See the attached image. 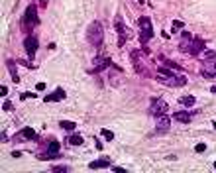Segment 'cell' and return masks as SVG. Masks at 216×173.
I'll return each mask as SVG.
<instances>
[{"mask_svg": "<svg viewBox=\"0 0 216 173\" xmlns=\"http://www.w3.org/2000/svg\"><path fill=\"white\" fill-rule=\"evenodd\" d=\"M138 24H139V41L145 45V43L153 37V24H151V20L147 16H142V18L138 20Z\"/></svg>", "mask_w": 216, "mask_h": 173, "instance_id": "cell-4", "label": "cell"}, {"mask_svg": "<svg viewBox=\"0 0 216 173\" xmlns=\"http://www.w3.org/2000/svg\"><path fill=\"white\" fill-rule=\"evenodd\" d=\"M65 96H67V95H65V91L61 89V86H59V89H55V91H53V93H51V95H47V96H43V102H53V100H63V99H65Z\"/></svg>", "mask_w": 216, "mask_h": 173, "instance_id": "cell-14", "label": "cell"}, {"mask_svg": "<svg viewBox=\"0 0 216 173\" xmlns=\"http://www.w3.org/2000/svg\"><path fill=\"white\" fill-rule=\"evenodd\" d=\"M201 75L204 79H214L216 77V59H202Z\"/></svg>", "mask_w": 216, "mask_h": 173, "instance_id": "cell-10", "label": "cell"}, {"mask_svg": "<svg viewBox=\"0 0 216 173\" xmlns=\"http://www.w3.org/2000/svg\"><path fill=\"white\" fill-rule=\"evenodd\" d=\"M53 171L59 173V171H69V167L67 165H53Z\"/></svg>", "mask_w": 216, "mask_h": 173, "instance_id": "cell-27", "label": "cell"}, {"mask_svg": "<svg viewBox=\"0 0 216 173\" xmlns=\"http://www.w3.org/2000/svg\"><path fill=\"white\" fill-rule=\"evenodd\" d=\"M173 118L179 120V122H183V124H189V122H191V112H175Z\"/></svg>", "mask_w": 216, "mask_h": 173, "instance_id": "cell-18", "label": "cell"}, {"mask_svg": "<svg viewBox=\"0 0 216 173\" xmlns=\"http://www.w3.org/2000/svg\"><path fill=\"white\" fill-rule=\"evenodd\" d=\"M179 30H185V22L173 20V32H179Z\"/></svg>", "mask_w": 216, "mask_h": 173, "instance_id": "cell-25", "label": "cell"}, {"mask_svg": "<svg viewBox=\"0 0 216 173\" xmlns=\"http://www.w3.org/2000/svg\"><path fill=\"white\" fill-rule=\"evenodd\" d=\"M169 126H171V120H169V116H167V114L157 116V126H155V132H157V134L169 132Z\"/></svg>", "mask_w": 216, "mask_h": 173, "instance_id": "cell-13", "label": "cell"}, {"mask_svg": "<svg viewBox=\"0 0 216 173\" xmlns=\"http://www.w3.org/2000/svg\"><path fill=\"white\" fill-rule=\"evenodd\" d=\"M165 67H169V69H173V71H177V73L183 71V67L179 63H175V61H165Z\"/></svg>", "mask_w": 216, "mask_h": 173, "instance_id": "cell-23", "label": "cell"}, {"mask_svg": "<svg viewBox=\"0 0 216 173\" xmlns=\"http://www.w3.org/2000/svg\"><path fill=\"white\" fill-rule=\"evenodd\" d=\"M130 59H132L134 69H136L138 75H142V77H153V73H151V67H149V61L145 59L143 51H136V49H134L132 53H130Z\"/></svg>", "mask_w": 216, "mask_h": 173, "instance_id": "cell-2", "label": "cell"}, {"mask_svg": "<svg viewBox=\"0 0 216 173\" xmlns=\"http://www.w3.org/2000/svg\"><path fill=\"white\" fill-rule=\"evenodd\" d=\"M37 47H39V41H37V37H35L34 34H30V36L24 40V49H26V53H28L30 59H34Z\"/></svg>", "mask_w": 216, "mask_h": 173, "instance_id": "cell-11", "label": "cell"}, {"mask_svg": "<svg viewBox=\"0 0 216 173\" xmlns=\"http://www.w3.org/2000/svg\"><path fill=\"white\" fill-rule=\"evenodd\" d=\"M110 65H112V61H110V59H108L106 55H98V57L93 59V65H90L89 73L96 75V73H100V71H104V69H108Z\"/></svg>", "mask_w": 216, "mask_h": 173, "instance_id": "cell-8", "label": "cell"}, {"mask_svg": "<svg viewBox=\"0 0 216 173\" xmlns=\"http://www.w3.org/2000/svg\"><path fill=\"white\" fill-rule=\"evenodd\" d=\"M201 57H202V59H216V51H214V49H204V51L201 53Z\"/></svg>", "mask_w": 216, "mask_h": 173, "instance_id": "cell-24", "label": "cell"}, {"mask_svg": "<svg viewBox=\"0 0 216 173\" xmlns=\"http://www.w3.org/2000/svg\"><path fill=\"white\" fill-rule=\"evenodd\" d=\"M155 81L161 85H167V86H185L187 85V77L181 73H173V69L161 65L157 69V75H155Z\"/></svg>", "mask_w": 216, "mask_h": 173, "instance_id": "cell-1", "label": "cell"}, {"mask_svg": "<svg viewBox=\"0 0 216 173\" xmlns=\"http://www.w3.org/2000/svg\"><path fill=\"white\" fill-rule=\"evenodd\" d=\"M214 128H216V122H214Z\"/></svg>", "mask_w": 216, "mask_h": 173, "instance_id": "cell-35", "label": "cell"}, {"mask_svg": "<svg viewBox=\"0 0 216 173\" xmlns=\"http://www.w3.org/2000/svg\"><path fill=\"white\" fill-rule=\"evenodd\" d=\"M59 126H61L63 130H75V126H77V124L71 122V120H59Z\"/></svg>", "mask_w": 216, "mask_h": 173, "instance_id": "cell-22", "label": "cell"}, {"mask_svg": "<svg viewBox=\"0 0 216 173\" xmlns=\"http://www.w3.org/2000/svg\"><path fill=\"white\" fill-rule=\"evenodd\" d=\"M39 24V16H37V6L35 4H30L28 8H26L24 12V20H22V26L24 28H28V32L34 28V26Z\"/></svg>", "mask_w": 216, "mask_h": 173, "instance_id": "cell-5", "label": "cell"}, {"mask_svg": "<svg viewBox=\"0 0 216 173\" xmlns=\"http://www.w3.org/2000/svg\"><path fill=\"white\" fill-rule=\"evenodd\" d=\"M0 93H2V95H8V86L2 85V86H0Z\"/></svg>", "mask_w": 216, "mask_h": 173, "instance_id": "cell-31", "label": "cell"}, {"mask_svg": "<svg viewBox=\"0 0 216 173\" xmlns=\"http://www.w3.org/2000/svg\"><path fill=\"white\" fill-rule=\"evenodd\" d=\"M86 40L90 41V45L93 47H102V41H104V28H102L100 22H93V24L89 26V30H86Z\"/></svg>", "mask_w": 216, "mask_h": 173, "instance_id": "cell-3", "label": "cell"}, {"mask_svg": "<svg viewBox=\"0 0 216 173\" xmlns=\"http://www.w3.org/2000/svg\"><path fill=\"white\" fill-rule=\"evenodd\" d=\"M59 142L57 140H49L47 142V146H45V150L39 154V159H55V158H59Z\"/></svg>", "mask_w": 216, "mask_h": 173, "instance_id": "cell-7", "label": "cell"}, {"mask_svg": "<svg viewBox=\"0 0 216 173\" xmlns=\"http://www.w3.org/2000/svg\"><path fill=\"white\" fill-rule=\"evenodd\" d=\"M206 150V146L204 144H198V146H194V151H198V154H201V151H204Z\"/></svg>", "mask_w": 216, "mask_h": 173, "instance_id": "cell-29", "label": "cell"}, {"mask_svg": "<svg viewBox=\"0 0 216 173\" xmlns=\"http://www.w3.org/2000/svg\"><path fill=\"white\" fill-rule=\"evenodd\" d=\"M100 134H102V138H104V140H108V142H112V140H114V132H110V130H106V128L102 130Z\"/></svg>", "mask_w": 216, "mask_h": 173, "instance_id": "cell-26", "label": "cell"}, {"mask_svg": "<svg viewBox=\"0 0 216 173\" xmlns=\"http://www.w3.org/2000/svg\"><path fill=\"white\" fill-rule=\"evenodd\" d=\"M210 93H214V95H216V85H212V86H210Z\"/></svg>", "mask_w": 216, "mask_h": 173, "instance_id": "cell-33", "label": "cell"}, {"mask_svg": "<svg viewBox=\"0 0 216 173\" xmlns=\"http://www.w3.org/2000/svg\"><path fill=\"white\" fill-rule=\"evenodd\" d=\"M67 142L71 144V146H83V138H81L79 134H73V136L67 138Z\"/></svg>", "mask_w": 216, "mask_h": 173, "instance_id": "cell-21", "label": "cell"}, {"mask_svg": "<svg viewBox=\"0 0 216 173\" xmlns=\"http://www.w3.org/2000/svg\"><path fill=\"white\" fill-rule=\"evenodd\" d=\"M28 96H31V99H34V96H37V95H34V93H22V95H20V99L24 100V99H28Z\"/></svg>", "mask_w": 216, "mask_h": 173, "instance_id": "cell-30", "label": "cell"}, {"mask_svg": "<svg viewBox=\"0 0 216 173\" xmlns=\"http://www.w3.org/2000/svg\"><path fill=\"white\" fill-rule=\"evenodd\" d=\"M114 28H116V32H118V47H122L124 43H126V40L130 37V30L126 28V24H124L122 16H116V20H114Z\"/></svg>", "mask_w": 216, "mask_h": 173, "instance_id": "cell-6", "label": "cell"}, {"mask_svg": "<svg viewBox=\"0 0 216 173\" xmlns=\"http://www.w3.org/2000/svg\"><path fill=\"white\" fill-rule=\"evenodd\" d=\"M90 169H102V167H112V161L108 159V158H102V159H94V161H90L89 163Z\"/></svg>", "mask_w": 216, "mask_h": 173, "instance_id": "cell-15", "label": "cell"}, {"mask_svg": "<svg viewBox=\"0 0 216 173\" xmlns=\"http://www.w3.org/2000/svg\"><path fill=\"white\" fill-rule=\"evenodd\" d=\"M18 138H24V140H37V134H35V130H31V128H24V130H20Z\"/></svg>", "mask_w": 216, "mask_h": 173, "instance_id": "cell-17", "label": "cell"}, {"mask_svg": "<svg viewBox=\"0 0 216 173\" xmlns=\"http://www.w3.org/2000/svg\"><path fill=\"white\" fill-rule=\"evenodd\" d=\"M214 169H216V161H214Z\"/></svg>", "mask_w": 216, "mask_h": 173, "instance_id": "cell-34", "label": "cell"}, {"mask_svg": "<svg viewBox=\"0 0 216 173\" xmlns=\"http://www.w3.org/2000/svg\"><path fill=\"white\" fill-rule=\"evenodd\" d=\"M167 110H169V104H167L165 100H161V99H153L151 100V106H149V114L151 116H163L167 114Z\"/></svg>", "mask_w": 216, "mask_h": 173, "instance_id": "cell-9", "label": "cell"}, {"mask_svg": "<svg viewBox=\"0 0 216 173\" xmlns=\"http://www.w3.org/2000/svg\"><path fill=\"white\" fill-rule=\"evenodd\" d=\"M179 102H181L183 106H189V108H191V106H194L197 99H194V96H181V99H179Z\"/></svg>", "mask_w": 216, "mask_h": 173, "instance_id": "cell-20", "label": "cell"}, {"mask_svg": "<svg viewBox=\"0 0 216 173\" xmlns=\"http://www.w3.org/2000/svg\"><path fill=\"white\" fill-rule=\"evenodd\" d=\"M35 89H37V91H43V89H45V85H43V83H37Z\"/></svg>", "mask_w": 216, "mask_h": 173, "instance_id": "cell-32", "label": "cell"}, {"mask_svg": "<svg viewBox=\"0 0 216 173\" xmlns=\"http://www.w3.org/2000/svg\"><path fill=\"white\" fill-rule=\"evenodd\" d=\"M2 108H4V110H14V104H12L10 100H6V102L2 104Z\"/></svg>", "mask_w": 216, "mask_h": 173, "instance_id": "cell-28", "label": "cell"}, {"mask_svg": "<svg viewBox=\"0 0 216 173\" xmlns=\"http://www.w3.org/2000/svg\"><path fill=\"white\" fill-rule=\"evenodd\" d=\"M206 43H204V40H201V37H193L191 40V45H189V55H201V53L206 49Z\"/></svg>", "mask_w": 216, "mask_h": 173, "instance_id": "cell-12", "label": "cell"}, {"mask_svg": "<svg viewBox=\"0 0 216 173\" xmlns=\"http://www.w3.org/2000/svg\"><path fill=\"white\" fill-rule=\"evenodd\" d=\"M16 65H18V61H12V59L8 61V69H10V75H12V81L14 83H20V77L16 73Z\"/></svg>", "mask_w": 216, "mask_h": 173, "instance_id": "cell-19", "label": "cell"}, {"mask_svg": "<svg viewBox=\"0 0 216 173\" xmlns=\"http://www.w3.org/2000/svg\"><path fill=\"white\" fill-rule=\"evenodd\" d=\"M191 40H193V36L189 34V32H183V36H181V43H179V49H181L183 53H187V51H189Z\"/></svg>", "mask_w": 216, "mask_h": 173, "instance_id": "cell-16", "label": "cell"}]
</instances>
